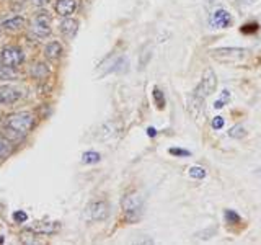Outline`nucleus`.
I'll return each instance as SVG.
<instances>
[{
  "mask_svg": "<svg viewBox=\"0 0 261 245\" xmlns=\"http://www.w3.org/2000/svg\"><path fill=\"white\" fill-rule=\"evenodd\" d=\"M13 219H15L17 223H25L28 219V216H26V213H23V211H17V213L13 214Z\"/></svg>",
  "mask_w": 261,
  "mask_h": 245,
  "instance_id": "28",
  "label": "nucleus"
},
{
  "mask_svg": "<svg viewBox=\"0 0 261 245\" xmlns=\"http://www.w3.org/2000/svg\"><path fill=\"white\" fill-rule=\"evenodd\" d=\"M224 122H225V121H224L222 116H216V118L212 120V128H214V129H221L222 126H224Z\"/></svg>",
  "mask_w": 261,
  "mask_h": 245,
  "instance_id": "27",
  "label": "nucleus"
},
{
  "mask_svg": "<svg viewBox=\"0 0 261 245\" xmlns=\"http://www.w3.org/2000/svg\"><path fill=\"white\" fill-rule=\"evenodd\" d=\"M30 2L31 3H35V5H46V3H48L49 2V0H30Z\"/></svg>",
  "mask_w": 261,
  "mask_h": 245,
  "instance_id": "30",
  "label": "nucleus"
},
{
  "mask_svg": "<svg viewBox=\"0 0 261 245\" xmlns=\"http://www.w3.org/2000/svg\"><path fill=\"white\" fill-rule=\"evenodd\" d=\"M10 143L0 134V159H5L8 154H10Z\"/></svg>",
  "mask_w": 261,
  "mask_h": 245,
  "instance_id": "19",
  "label": "nucleus"
},
{
  "mask_svg": "<svg viewBox=\"0 0 261 245\" xmlns=\"http://www.w3.org/2000/svg\"><path fill=\"white\" fill-rule=\"evenodd\" d=\"M110 214V206L105 201H93L87 206L85 216L90 221H105Z\"/></svg>",
  "mask_w": 261,
  "mask_h": 245,
  "instance_id": "7",
  "label": "nucleus"
},
{
  "mask_svg": "<svg viewBox=\"0 0 261 245\" xmlns=\"http://www.w3.org/2000/svg\"><path fill=\"white\" fill-rule=\"evenodd\" d=\"M60 33H62L64 36H67V38H74L77 35V31H78V21L77 20H74V18H69V17H65V20L60 21Z\"/></svg>",
  "mask_w": 261,
  "mask_h": 245,
  "instance_id": "13",
  "label": "nucleus"
},
{
  "mask_svg": "<svg viewBox=\"0 0 261 245\" xmlns=\"http://www.w3.org/2000/svg\"><path fill=\"white\" fill-rule=\"evenodd\" d=\"M51 26H53L51 25V17L46 12L38 13V15L33 18V21H31V31L35 33L38 38L49 36L51 31H53V28Z\"/></svg>",
  "mask_w": 261,
  "mask_h": 245,
  "instance_id": "5",
  "label": "nucleus"
},
{
  "mask_svg": "<svg viewBox=\"0 0 261 245\" xmlns=\"http://www.w3.org/2000/svg\"><path fill=\"white\" fill-rule=\"evenodd\" d=\"M251 51L246 48H216L211 51L212 58L219 62H240L248 58Z\"/></svg>",
  "mask_w": 261,
  "mask_h": 245,
  "instance_id": "3",
  "label": "nucleus"
},
{
  "mask_svg": "<svg viewBox=\"0 0 261 245\" xmlns=\"http://www.w3.org/2000/svg\"><path fill=\"white\" fill-rule=\"evenodd\" d=\"M188 175L191 178H194V180H203V178L207 175V172H206V168H204V167L194 165V167H191L188 170Z\"/></svg>",
  "mask_w": 261,
  "mask_h": 245,
  "instance_id": "17",
  "label": "nucleus"
},
{
  "mask_svg": "<svg viewBox=\"0 0 261 245\" xmlns=\"http://www.w3.org/2000/svg\"><path fill=\"white\" fill-rule=\"evenodd\" d=\"M216 88H217V75L211 67H207L203 72V79H201V82H199V85L196 87L194 92L198 93V95L206 98L211 95V93L216 92Z\"/></svg>",
  "mask_w": 261,
  "mask_h": 245,
  "instance_id": "4",
  "label": "nucleus"
},
{
  "mask_svg": "<svg viewBox=\"0 0 261 245\" xmlns=\"http://www.w3.org/2000/svg\"><path fill=\"white\" fill-rule=\"evenodd\" d=\"M25 26V18L21 17H13L10 20H5L2 23V28L5 31H18Z\"/></svg>",
  "mask_w": 261,
  "mask_h": 245,
  "instance_id": "14",
  "label": "nucleus"
},
{
  "mask_svg": "<svg viewBox=\"0 0 261 245\" xmlns=\"http://www.w3.org/2000/svg\"><path fill=\"white\" fill-rule=\"evenodd\" d=\"M60 224L59 223H35L31 225V230H35L36 234H44V235H53L59 232Z\"/></svg>",
  "mask_w": 261,
  "mask_h": 245,
  "instance_id": "12",
  "label": "nucleus"
},
{
  "mask_svg": "<svg viewBox=\"0 0 261 245\" xmlns=\"http://www.w3.org/2000/svg\"><path fill=\"white\" fill-rule=\"evenodd\" d=\"M216 227H209L206 230H203V232H199L198 234V239H203V240H207V239H211L214 234H216Z\"/></svg>",
  "mask_w": 261,
  "mask_h": 245,
  "instance_id": "24",
  "label": "nucleus"
},
{
  "mask_svg": "<svg viewBox=\"0 0 261 245\" xmlns=\"http://www.w3.org/2000/svg\"><path fill=\"white\" fill-rule=\"evenodd\" d=\"M186 110H188L189 116L193 118V120L198 121L204 113V97L198 95L196 92L189 93V95L186 97Z\"/></svg>",
  "mask_w": 261,
  "mask_h": 245,
  "instance_id": "8",
  "label": "nucleus"
},
{
  "mask_svg": "<svg viewBox=\"0 0 261 245\" xmlns=\"http://www.w3.org/2000/svg\"><path fill=\"white\" fill-rule=\"evenodd\" d=\"M100 159H101V155L95 152V150H88V152L82 155L83 163H96V162H100Z\"/></svg>",
  "mask_w": 261,
  "mask_h": 245,
  "instance_id": "18",
  "label": "nucleus"
},
{
  "mask_svg": "<svg viewBox=\"0 0 261 245\" xmlns=\"http://www.w3.org/2000/svg\"><path fill=\"white\" fill-rule=\"evenodd\" d=\"M23 53L21 49H18L17 46H5V48L2 49V53H0V61H2V64L8 65V67H13L17 69L18 65L23 62Z\"/></svg>",
  "mask_w": 261,
  "mask_h": 245,
  "instance_id": "6",
  "label": "nucleus"
},
{
  "mask_svg": "<svg viewBox=\"0 0 261 245\" xmlns=\"http://www.w3.org/2000/svg\"><path fill=\"white\" fill-rule=\"evenodd\" d=\"M5 124H7V129L17 131V133H20V134H26V133H30L33 129V126H35V118L26 111H18V113H13V115L7 116Z\"/></svg>",
  "mask_w": 261,
  "mask_h": 245,
  "instance_id": "1",
  "label": "nucleus"
},
{
  "mask_svg": "<svg viewBox=\"0 0 261 245\" xmlns=\"http://www.w3.org/2000/svg\"><path fill=\"white\" fill-rule=\"evenodd\" d=\"M153 98H155V103H157L158 110H163V108H165V97H163L162 90L155 88V90H153Z\"/></svg>",
  "mask_w": 261,
  "mask_h": 245,
  "instance_id": "23",
  "label": "nucleus"
},
{
  "mask_svg": "<svg viewBox=\"0 0 261 245\" xmlns=\"http://www.w3.org/2000/svg\"><path fill=\"white\" fill-rule=\"evenodd\" d=\"M219 100H221V102L224 103V105H225V103H228V102H230V92H228V90H224Z\"/></svg>",
  "mask_w": 261,
  "mask_h": 245,
  "instance_id": "29",
  "label": "nucleus"
},
{
  "mask_svg": "<svg viewBox=\"0 0 261 245\" xmlns=\"http://www.w3.org/2000/svg\"><path fill=\"white\" fill-rule=\"evenodd\" d=\"M230 23H232L230 13L227 10H224V8H219V10L214 12L211 18H209V25L212 28H216V30H222V28L230 26Z\"/></svg>",
  "mask_w": 261,
  "mask_h": 245,
  "instance_id": "9",
  "label": "nucleus"
},
{
  "mask_svg": "<svg viewBox=\"0 0 261 245\" xmlns=\"http://www.w3.org/2000/svg\"><path fill=\"white\" fill-rule=\"evenodd\" d=\"M44 54L48 59H57L60 58V54H62V46H60L57 41H53V43H49L46 46Z\"/></svg>",
  "mask_w": 261,
  "mask_h": 245,
  "instance_id": "15",
  "label": "nucleus"
},
{
  "mask_svg": "<svg viewBox=\"0 0 261 245\" xmlns=\"http://www.w3.org/2000/svg\"><path fill=\"white\" fill-rule=\"evenodd\" d=\"M123 209L126 214V219L129 223H136L141 219L142 209H144V198L139 193H130L123 200Z\"/></svg>",
  "mask_w": 261,
  "mask_h": 245,
  "instance_id": "2",
  "label": "nucleus"
},
{
  "mask_svg": "<svg viewBox=\"0 0 261 245\" xmlns=\"http://www.w3.org/2000/svg\"><path fill=\"white\" fill-rule=\"evenodd\" d=\"M77 8V0H57L56 2V12L60 17H69L75 12Z\"/></svg>",
  "mask_w": 261,
  "mask_h": 245,
  "instance_id": "11",
  "label": "nucleus"
},
{
  "mask_svg": "<svg viewBox=\"0 0 261 245\" xmlns=\"http://www.w3.org/2000/svg\"><path fill=\"white\" fill-rule=\"evenodd\" d=\"M21 93L10 85H0V103L2 105H12L20 100Z\"/></svg>",
  "mask_w": 261,
  "mask_h": 245,
  "instance_id": "10",
  "label": "nucleus"
},
{
  "mask_svg": "<svg viewBox=\"0 0 261 245\" xmlns=\"http://www.w3.org/2000/svg\"><path fill=\"white\" fill-rule=\"evenodd\" d=\"M49 74V69L46 67L44 64H36L35 67H33V75H35V77H44V75H48Z\"/></svg>",
  "mask_w": 261,
  "mask_h": 245,
  "instance_id": "22",
  "label": "nucleus"
},
{
  "mask_svg": "<svg viewBox=\"0 0 261 245\" xmlns=\"http://www.w3.org/2000/svg\"><path fill=\"white\" fill-rule=\"evenodd\" d=\"M147 134H149V138H155V136H157L155 128H152V126H150V128L147 129Z\"/></svg>",
  "mask_w": 261,
  "mask_h": 245,
  "instance_id": "31",
  "label": "nucleus"
},
{
  "mask_svg": "<svg viewBox=\"0 0 261 245\" xmlns=\"http://www.w3.org/2000/svg\"><path fill=\"white\" fill-rule=\"evenodd\" d=\"M224 218H225L227 224H239L240 221H242L240 216L237 214L235 211H232V209H227L225 213H224Z\"/></svg>",
  "mask_w": 261,
  "mask_h": 245,
  "instance_id": "21",
  "label": "nucleus"
},
{
  "mask_svg": "<svg viewBox=\"0 0 261 245\" xmlns=\"http://www.w3.org/2000/svg\"><path fill=\"white\" fill-rule=\"evenodd\" d=\"M228 136H230V138H234V139H242V138H245V136H246V131H245L243 126L237 124L230 131H228Z\"/></svg>",
  "mask_w": 261,
  "mask_h": 245,
  "instance_id": "20",
  "label": "nucleus"
},
{
  "mask_svg": "<svg viewBox=\"0 0 261 245\" xmlns=\"http://www.w3.org/2000/svg\"><path fill=\"white\" fill-rule=\"evenodd\" d=\"M258 31V23H248L242 26V33H255Z\"/></svg>",
  "mask_w": 261,
  "mask_h": 245,
  "instance_id": "26",
  "label": "nucleus"
},
{
  "mask_svg": "<svg viewBox=\"0 0 261 245\" xmlns=\"http://www.w3.org/2000/svg\"><path fill=\"white\" fill-rule=\"evenodd\" d=\"M168 152H170L171 155H176V157H188V155H191L189 150H185V149H176V147H173V149H168Z\"/></svg>",
  "mask_w": 261,
  "mask_h": 245,
  "instance_id": "25",
  "label": "nucleus"
},
{
  "mask_svg": "<svg viewBox=\"0 0 261 245\" xmlns=\"http://www.w3.org/2000/svg\"><path fill=\"white\" fill-rule=\"evenodd\" d=\"M18 74L13 67H8L5 64H0V80H13L17 79Z\"/></svg>",
  "mask_w": 261,
  "mask_h": 245,
  "instance_id": "16",
  "label": "nucleus"
}]
</instances>
